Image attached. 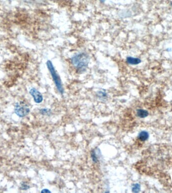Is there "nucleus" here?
Here are the masks:
<instances>
[{
  "instance_id": "nucleus-1",
  "label": "nucleus",
  "mask_w": 172,
  "mask_h": 193,
  "mask_svg": "<svg viewBox=\"0 0 172 193\" xmlns=\"http://www.w3.org/2000/svg\"><path fill=\"white\" fill-rule=\"evenodd\" d=\"M72 65L78 71L83 72L86 71V68L89 62V57L86 53H79L75 55L72 58Z\"/></svg>"
},
{
  "instance_id": "nucleus-2",
  "label": "nucleus",
  "mask_w": 172,
  "mask_h": 193,
  "mask_svg": "<svg viewBox=\"0 0 172 193\" xmlns=\"http://www.w3.org/2000/svg\"><path fill=\"white\" fill-rule=\"evenodd\" d=\"M47 66L48 68V69L49 70L50 73L52 76L53 81L55 84V85L58 91L61 94H63L64 92V87L62 85L61 79L57 73L56 70L55 69V68L53 66V63L50 60H47Z\"/></svg>"
},
{
  "instance_id": "nucleus-3",
  "label": "nucleus",
  "mask_w": 172,
  "mask_h": 193,
  "mask_svg": "<svg viewBox=\"0 0 172 193\" xmlns=\"http://www.w3.org/2000/svg\"><path fill=\"white\" fill-rule=\"evenodd\" d=\"M30 112V109L26 105L18 103L15 105V112L19 117H23L28 115Z\"/></svg>"
},
{
  "instance_id": "nucleus-4",
  "label": "nucleus",
  "mask_w": 172,
  "mask_h": 193,
  "mask_svg": "<svg viewBox=\"0 0 172 193\" xmlns=\"http://www.w3.org/2000/svg\"><path fill=\"white\" fill-rule=\"evenodd\" d=\"M29 93L33 97V99L35 103L39 104L43 101V98L42 94L36 89L32 88L30 90Z\"/></svg>"
},
{
  "instance_id": "nucleus-5",
  "label": "nucleus",
  "mask_w": 172,
  "mask_h": 193,
  "mask_svg": "<svg viewBox=\"0 0 172 193\" xmlns=\"http://www.w3.org/2000/svg\"><path fill=\"white\" fill-rule=\"evenodd\" d=\"M126 61L128 64L130 65H137L141 62V60L139 58L128 56L126 58Z\"/></svg>"
},
{
  "instance_id": "nucleus-6",
  "label": "nucleus",
  "mask_w": 172,
  "mask_h": 193,
  "mask_svg": "<svg viewBox=\"0 0 172 193\" xmlns=\"http://www.w3.org/2000/svg\"><path fill=\"white\" fill-rule=\"evenodd\" d=\"M149 134L147 132L142 131L139 133L138 135V138L141 141H145L148 138Z\"/></svg>"
},
{
  "instance_id": "nucleus-7",
  "label": "nucleus",
  "mask_w": 172,
  "mask_h": 193,
  "mask_svg": "<svg viewBox=\"0 0 172 193\" xmlns=\"http://www.w3.org/2000/svg\"><path fill=\"white\" fill-rule=\"evenodd\" d=\"M136 114L139 118H146L148 115V112L146 110L144 109H138L136 112Z\"/></svg>"
},
{
  "instance_id": "nucleus-8",
  "label": "nucleus",
  "mask_w": 172,
  "mask_h": 193,
  "mask_svg": "<svg viewBox=\"0 0 172 193\" xmlns=\"http://www.w3.org/2000/svg\"><path fill=\"white\" fill-rule=\"evenodd\" d=\"M140 190V186L139 184H135L133 186L132 191L134 193H137Z\"/></svg>"
},
{
  "instance_id": "nucleus-9",
  "label": "nucleus",
  "mask_w": 172,
  "mask_h": 193,
  "mask_svg": "<svg viewBox=\"0 0 172 193\" xmlns=\"http://www.w3.org/2000/svg\"><path fill=\"white\" fill-rule=\"evenodd\" d=\"M50 110L47 109H41L40 112L41 114H43V115H48V114L50 113Z\"/></svg>"
},
{
  "instance_id": "nucleus-10",
  "label": "nucleus",
  "mask_w": 172,
  "mask_h": 193,
  "mask_svg": "<svg viewBox=\"0 0 172 193\" xmlns=\"http://www.w3.org/2000/svg\"><path fill=\"white\" fill-rule=\"evenodd\" d=\"M91 156H92V159L93 160V161L94 162H97V157H96V155L95 153V152H93L91 153Z\"/></svg>"
},
{
  "instance_id": "nucleus-11",
  "label": "nucleus",
  "mask_w": 172,
  "mask_h": 193,
  "mask_svg": "<svg viewBox=\"0 0 172 193\" xmlns=\"http://www.w3.org/2000/svg\"><path fill=\"white\" fill-rule=\"evenodd\" d=\"M98 94H99V97L101 98H106V96H107V95L105 93V92H103V91H100L98 92Z\"/></svg>"
},
{
  "instance_id": "nucleus-12",
  "label": "nucleus",
  "mask_w": 172,
  "mask_h": 193,
  "mask_svg": "<svg viewBox=\"0 0 172 193\" xmlns=\"http://www.w3.org/2000/svg\"><path fill=\"white\" fill-rule=\"evenodd\" d=\"M30 188V186H28L26 184H25V183H23L21 185V189L22 190H27Z\"/></svg>"
},
{
  "instance_id": "nucleus-13",
  "label": "nucleus",
  "mask_w": 172,
  "mask_h": 193,
  "mask_svg": "<svg viewBox=\"0 0 172 193\" xmlns=\"http://www.w3.org/2000/svg\"><path fill=\"white\" fill-rule=\"evenodd\" d=\"M41 192H49V193H50V191H49V190H48L47 189H44L43 190H42L41 191Z\"/></svg>"
}]
</instances>
